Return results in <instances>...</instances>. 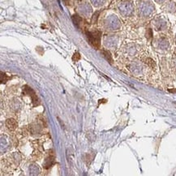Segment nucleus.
<instances>
[{
	"mask_svg": "<svg viewBox=\"0 0 176 176\" xmlns=\"http://www.w3.org/2000/svg\"><path fill=\"white\" fill-rule=\"evenodd\" d=\"M101 35H102V33L99 31L86 32V36H87V38H88V42L96 49H98L100 47Z\"/></svg>",
	"mask_w": 176,
	"mask_h": 176,
	"instance_id": "nucleus-1",
	"label": "nucleus"
},
{
	"mask_svg": "<svg viewBox=\"0 0 176 176\" xmlns=\"http://www.w3.org/2000/svg\"><path fill=\"white\" fill-rule=\"evenodd\" d=\"M23 88H24V93L28 94V96L31 97L32 103H33L35 106H36V105H38V104H39V100H38V98H37V94L35 93V92H34L29 86H28V85H24Z\"/></svg>",
	"mask_w": 176,
	"mask_h": 176,
	"instance_id": "nucleus-2",
	"label": "nucleus"
},
{
	"mask_svg": "<svg viewBox=\"0 0 176 176\" xmlns=\"http://www.w3.org/2000/svg\"><path fill=\"white\" fill-rule=\"evenodd\" d=\"M55 155L54 154H50V156L46 159L45 161V164H44V167L46 169H49L50 167H52V165L55 164Z\"/></svg>",
	"mask_w": 176,
	"mask_h": 176,
	"instance_id": "nucleus-3",
	"label": "nucleus"
},
{
	"mask_svg": "<svg viewBox=\"0 0 176 176\" xmlns=\"http://www.w3.org/2000/svg\"><path fill=\"white\" fill-rule=\"evenodd\" d=\"M6 125L10 131H14L17 127V123L14 119H9L6 122Z\"/></svg>",
	"mask_w": 176,
	"mask_h": 176,
	"instance_id": "nucleus-4",
	"label": "nucleus"
},
{
	"mask_svg": "<svg viewBox=\"0 0 176 176\" xmlns=\"http://www.w3.org/2000/svg\"><path fill=\"white\" fill-rule=\"evenodd\" d=\"M72 20L74 22L75 25L77 27V28H80V24L82 22V19L78 15H74L72 16Z\"/></svg>",
	"mask_w": 176,
	"mask_h": 176,
	"instance_id": "nucleus-5",
	"label": "nucleus"
},
{
	"mask_svg": "<svg viewBox=\"0 0 176 176\" xmlns=\"http://www.w3.org/2000/svg\"><path fill=\"white\" fill-rule=\"evenodd\" d=\"M102 55H104V57L106 58V59H107L111 64L112 63V62H113V59H112V57H111V53L109 52L108 51H102Z\"/></svg>",
	"mask_w": 176,
	"mask_h": 176,
	"instance_id": "nucleus-6",
	"label": "nucleus"
},
{
	"mask_svg": "<svg viewBox=\"0 0 176 176\" xmlns=\"http://www.w3.org/2000/svg\"><path fill=\"white\" fill-rule=\"evenodd\" d=\"M9 79V76H7L5 74V73H3V72H1V84L6 83Z\"/></svg>",
	"mask_w": 176,
	"mask_h": 176,
	"instance_id": "nucleus-7",
	"label": "nucleus"
},
{
	"mask_svg": "<svg viewBox=\"0 0 176 176\" xmlns=\"http://www.w3.org/2000/svg\"><path fill=\"white\" fill-rule=\"evenodd\" d=\"M79 59H80V54L78 52H76L73 57H72V60L74 61V62H77Z\"/></svg>",
	"mask_w": 176,
	"mask_h": 176,
	"instance_id": "nucleus-8",
	"label": "nucleus"
}]
</instances>
